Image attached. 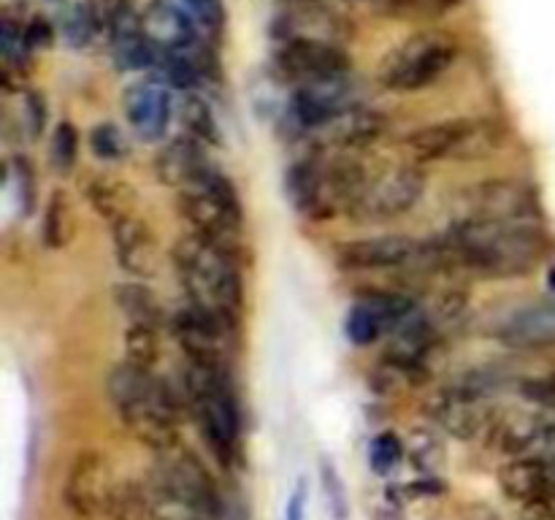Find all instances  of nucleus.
Listing matches in <instances>:
<instances>
[{
    "label": "nucleus",
    "mask_w": 555,
    "mask_h": 520,
    "mask_svg": "<svg viewBox=\"0 0 555 520\" xmlns=\"http://www.w3.org/2000/svg\"><path fill=\"white\" fill-rule=\"evenodd\" d=\"M439 247L448 265L504 280L540 269L555 242L537 220H459Z\"/></svg>",
    "instance_id": "f257e3e1"
},
{
    "label": "nucleus",
    "mask_w": 555,
    "mask_h": 520,
    "mask_svg": "<svg viewBox=\"0 0 555 520\" xmlns=\"http://www.w3.org/2000/svg\"><path fill=\"white\" fill-rule=\"evenodd\" d=\"M173 269L184 287L188 303L198 307L217 323L236 330L238 312L244 303L242 274L236 265V252L206 242L198 233H184L171 252Z\"/></svg>",
    "instance_id": "f03ea898"
},
{
    "label": "nucleus",
    "mask_w": 555,
    "mask_h": 520,
    "mask_svg": "<svg viewBox=\"0 0 555 520\" xmlns=\"http://www.w3.org/2000/svg\"><path fill=\"white\" fill-rule=\"evenodd\" d=\"M108 395H112L122 426L146 444L150 450L166 453L179 444V420H182V399L150 368L119 363L108 374Z\"/></svg>",
    "instance_id": "7ed1b4c3"
},
{
    "label": "nucleus",
    "mask_w": 555,
    "mask_h": 520,
    "mask_svg": "<svg viewBox=\"0 0 555 520\" xmlns=\"http://www.w3.org/2000/svg\"><path fill=\"white\" fill-rule=\"evenodd\" d=\"M184 401L198 417L204 439L220 464L233 466L242 458V410L228 368L190 363L184 368Z\"/></svg>",
    "instance_id": "20e7f679"
},
{
    "label": "nucleus",
    "mask_w": 555,
    "mask_h": 520,
    "mask_svg": "<svg viewBox=\"0 0 555 520\" xmlns=\"http://www.w3.org/2000/svg\"><path fill=\"white\" fill-rule=\"evenodd\" d=\"M366 184L361 162L347 157L331 160H301L287 171V195L301 214L312 220H328L336 211L356 204Z\"/></svg>",
    "instance_id": "39448f33"
},
{
    "label": "nucleus",
    "mask_w": 555,
    "mask_h": 520,
    "mask_svg": "<svg viewBox=\"0 0 555 520\" xmlns=\"http://www.w3.org/2000/svg\"><path fill=\"white\" fill-rule=\"evenodd\" d=\"M179 209H182V217L190 225V231L198 233L206 242H215L236 252L244 209L236 184L225 173L211 168L198 184L182 190Z\"/></svg>",
    "instance_id": "423d86ee"
},
{
    "label": "nucleus",
    "mask_w": 555,
    "mask_h": 520,
    "mask_svg": "<svg viewBox=\"0 0 555 520\" xmlns=\"http://www.w3.org/2000/svg\"><path fill=\"white\" fill-rule=\"evenodd\" d=\"M459 57V41L444 30H423L390 49L377 79L385 90L415 92L434 84Z\"/></svg>",
    "instance_id": "0eeeda50"
},
{
    "label": "nucleus",
    "mask_w": 555,
    "mask_h": 520,
    "mask_svg": "<svg viewBox=\"0 0 555 520\" xmlns=\"http://www.w3.org/2000/svg\"><path fill=\"white\" fill-rule=\"evenodd\" d=\"M504 128L496 119H444L417 128L404 139L412 160H482L502 146Z\"/></svg>",
    "instance_id": "6e6552de"
},
{
    "label": "nucleus",
    "mask_w": 555,
    "mask_h": 520,
    "mask_svg": "<svg viewBox=\"0 0 555 520\" xmlns=\"http://www.w3.org/2000/svg\"><path fill=\"white\" fill-rule=\"evenodd\" d=\"M160 455L163 460L157 464L155 485L168 504H177L204 520L225 518V507H222V496L215 480L193 455L177 453V447Z\"/></svg>",
    "instance_id": "1a4fd4ad"
},
{
    "label": "nucleus",
    "mask_w": 555,
    "mask_h": 520,
    "mask_svg": "<svg viewBox=\"0 0 555 520\" xmlns=\"http://www.w3.org/2000/svg\"><path fill=\"white\" fill-rule=\"evenodd\" d=\"M426 193V173L415 166H396L379 177L366 179L350 214L358 222H388L421 204Z\"/></svg>",
    "instance_id": "9d476101"
},
{
    "label": "nucleus",
    "mask_w": 555,
    "mask_h": 520,
    "mask_svg": "<svg viewBox=\"0 0 555 520\" xmlns=\"http://www.w3.org/2000/svg\"><path fill=\"white\" fill-rule=\"evenodd\" d=\"M455 209L459 220H537L540 200L534 187L518 179H486L461 190Z\"/></svg>",
    "instance_id": "9b49d317"
},
{
    "label": "nucleus",
    "mask_w": 555,
    "mask_h": 520,
    "mask_svg": "<svg viewBox=\"0 0 555 520\" xmlns=\"http://www.w3.org/2000/svg\"><path fill=\"white\" fill-rule=\"evenodd\" d=\"M63 502L81 520H95L117 507L119 493L114 485L112 464L95 450H85L76 455L65 474Z\"/></svg>",
    "instance_id": "f8f14e48"
},
{
    "label": "nucleus",
    "mask_w": 555,
    "mask_h": 520,
    "mask_svg": "<svg viewBox=\"0 0 555 520\" xmlns=\"http://www.w3.org/2000/svg\"><path fill=\"white\" fill-rule=\"evenodd\" d=\"M276 65L287 79L307 84V81L328 79V76L350 74L352 57L339 41L325 38H285L280 41Z\"/></svg>",
    "instance_id": "ddd939ff"
},
{
    "label": "nucleus",
    "mask_w": 555,
    "mask_h": 520,
    "mask_svg": "<svg viewBox=\"0 0 555 520\" xmlns=\"http://www.w3.org/2000/svg\"><path fill=\"white\" fill-rule=\"evenodd\" d=\"M412 312H417L415 301L401 292H369L366 298L352 303L345 317V334L352 344H374L379 336L393 334Z\"/></svg>",
    "instance_id": "4468645a"
},
{
    "label": "nucleus",
    "mask_w": 555,
    "mask_h": 520,
    "mask_svg": "<svg viewBox=\"0 0 555 520\" xmlns=\"http://www.w3.org/2000/svg\"><path fill=\"white\" fill-rule=\"evenodd\" d=\"M426 244L412 236H374L341 244L336 260L347 271H379L421 263Z\"/></svg>",
    "instance_id": "2eb2a0df"
},
{
    "label": "nucleus",
    "mask_w": 555,
    "mask_h": 520,
    "mask_svg": "<svg viewBox=\"0 0 555 520\" xmlns=\"http://www.w3.org/2000/svg\"><path fill=\"white\" fill-rule=\"evenodd\" d=\"M388 130V117L372 106H350L341 114L331 117L328 122L312 130L318 146L334 152H352L374 144Z\"/></svg>",
    "instance_id": "dca6fc26"
},
{
    "label": "nucleus",
    "mask_w": 555,
    "mask_h": 520,
    "mask_svg": "<svg viewBox=\"0 0 555 520\" xmlns=\"http://www.w3.org/2000/svg\"><path fill=\"white\" fill-rule=\"evenodd\" d=\"M356 106V87L350 76H328V79L307 81L293 95V114L301 128L314 130L318 125L328 122L331 117L341 114L345 108Z\"/></svg>",
    "instance_id": "f3484780"
},
{
    "label": "nucleus",
    "mask_w": 555,
    "mask_h": 520,
    "mask_svg": "<svg viewBox=\"0 0 555 520\" xmlns=\"http://www.w3.org/2000/svg\"><path fill=\"white\" fill-rule=\"evenodd\" d=\"M431 417L455 439H475L477 433L491 428V410L486 399L469 393L461 385L434 395Z\"/></svg>",
    "instance_id": "a211bd4d"
},
{
    "label": "nucleus",
    "mask_w": 555,
    "mask_h": 520,
    "mask_svg": "<svg viewBox=\"0 0 555 520\" xmlns=\"http://www.w3.org/2000/svg\"><path fill=\"white\" fill-rule=\"evenodd\" d=\"M125 117L141 141H157L166 135L171 119V95L160 81H141L125 90Z\"/></svg>",
    "instance_id": "6ab92c4d"
},
{
    "label": "nucleus",
    "mask_w": 555,
    "mask_h": 520,
    "mask_svg": "<svg viewBox=\"0 0 555 520\" xmlns=\"http://www.w3.org/2000/svg\"><path fill=\"white\" fill-rule=\"evenodd\" d=\"M204 141L193 139V135H179V139L168 141L155 157V173L163 184L168 187L188 190L198 184L206 173L211 171L209 155L204 152Z\"/></svg>",
    "instance_id": "aec40b11"
},
{
    "label": "nucleus",
    "mask_w": 555,
    "mask_h": 520,
    "mask_svg": "<svg viewBox=\"0 0 555 520\" xmlns=\"http://www.w3.org/2000/svg\"><path fill=\"white\" fill-rule=\"evenodd\" d=\"M201 30L193 14L179 0H155L144 14V32L160 49H188L201 43Z\"/></svg>",
    "instance_id": "412c9836"
},
{
    "label": "nucleus",
    "mask_w": 555,
    "mask_h": 520,
    "mask_svg": "<svg viewBox=\"0 0 555 520\" xmlns=\"http://www.w3.org/2000/svg\"><path fill=\"white\" fill-rule=\"evenodd\" d=\"M499 341L513 350H542L555 344V301H537L518 309L499 328Z\"/></svg>",
    "instance_id": "4be33fe9"
},
{
    "label": "nucleus",
    "mask_w": 555,
    "mask_h": 520,
    "mask_svg": "<svg viewBox=\"0 0 555 520\" xmlns=\"http://www.w3.org/2000/svg\"><path fill=\"white\" fill-rule=\"evenodd\" d=\"M114 249H117V260L128 274L133 276H152L157 269V242L155 233L150 231L144 220L135 214L122 217V220L112 222Z\"/></svg>",
    "instance_id": "5701e85b"
},
{
    "label": "nucleus",
    "mask_w": 555,
    "mask_h": 520,
    "mask_svg": "<svg viewBox=\"0 0 555 520\" xmlns=\"http://www.w3.org/2000/svg\"><path fill=\"white\" fill-rule=\"evenodd\" d=\"M499 482H502L504 493L520 504L545 509L547 502H551V482H547L545 460L534 458V455H515L509 464L502 466Z\"/></svg>",
    "instance_id": "b1692460"
},
{
    "label": "nucleus",
    "mask_w": 555,
    "mask_h": 520,
    "mask_svg": "<svg viewBox=\"0 0 555 520\" xmlns=\"http://www.w3.org/2000/svg\"><path fill=\"white\" fill-rule=\"evenodd\" d=\"M87 198L90 204L95 206L98 214L108 222H117L122 217L133 214L135 209V190L130 184L119 182V179H108V177H95L90 184L85 187Z\"/></svg>",
    "instance_id": "393cba45"
},
{
    "label": "nucleus",
    "mask_w": 555,
    "mask_h": 520,
    "mask_svg": "<svg viewBox=\"0 0 555 520\" xmlns=\"http://www.w3.org/2000/svg\"><path fill=\"white\" fill-rule=\"evenodd\" d=\"M114 298H117L119 312L125 314L128 323H146V325H160L163 320V309L160 301H157L155 292L144 285H119L114 290Z\"/></svg>",
    "instance_id": "a878e982"
},
{
    "label": "nucleus",
    "mask_w": 555,
    "mask_h": 520,
    "mask_svg": "<svg viewBox=\"0 0 555 520\" xmlns=\"http://www.w3.org/2000/svg\"><path fill=\"white\" fill-rule=\"evenodd\" d=\"M70 233H74V209H70V200L65 198L63 190H54L47 200V209H43L41 238L47 247L60 249L68 244Z\"/></svg>",
    "instance_id": "bb28decb"
},
{
    "label": "nucleus",
    "mask_w": 555,
    "mask_h": 520,
    "mask_svg": "<svg viewBox=\"0 0 555 520\" xmlns=\"http://www.w3.org/2000/svg\"><path fill=\"white\" fill-rule=\"evenodd\" d=\"M179 122H182L184 133L193 135V139L204 141V144H220V125L211 114V106L198 92L179 103Z\"/></svg>",
    "instance_id": "cd10ccee"
},
{
    "label": "nucleus",
    "mask_w": 555,
    "mask_h": 520,
    "mask_svg": "<svg viewBox=\"0 0 555 520\" xmlns=\"http://www.w3.org/2000/svg\"><path fill=\"white\" fill-rule=\"evenodd\" d=\"M160 358V334L157 325L146 323H128L125 330V361L133 366L152 368Z\"/></svg>",
    "instance_id": "c85d7f7f"
},
{
    "label": "nucleus",
    "mask_w": 555,
    "mask_h": 520,
    "mask_svg": "<svg viewBox=\"0 0 555 520\" xmlns=\"http://www.w3.org/2000/svg\"><path fill=\"white\" fill-rule=\"evenodd\" d=\"M383 14L396 20H437L444 11L453 9L459 0H374Z\"/></svg>",
    "instance_id": "c756f323"
},
{
    "label": "nucleus",
    "mask_w": 555,
    "mask_h": 520,
    "mask_svg": "<svg viewBox=\"0 0 555 520\" xmlns=\"http://www.w3.org/2000/svg\"><path fill=\"white\" fill-rule=\"evenodd\" d=\"M401 458H404V444L393 431L374 437L372 447H369V464L377 474H390L401 464Z\"/></svg>",
    "instance_id": "7c9ffc66"
},
{
    "label": "nucleus",
    "mask_w": 555,
    "mask_h": 520,
    "mask_svg": "<svg viewBox=\"0 0 555 520\" xmlns=\"http://www.w3.org/2000/svg\"><path fill=\"white\" fill-rule=\"evenodd\" d=\"M79 155V130L74 122H60L52 135V160L60 171H70Z\"/></svg>",
    "instance_id": "2f4dec72"
},
{
    "label": "nucleus",
    "mask_w": 555,
    "mask_h": 520,
    "mask_svg": "<svg viewBox=\"0 0 555 520\" xmlns=\"http://www.w3.org/2000/svg\"><path fill=\"white\" fill-rule=\"evenodd\" d=\"M320 480H323L325 498H328V507L334 512L336 520H347V491L341 485V477L336 471L334 460L320 458Z\"/></svg>",
    "instance_id": "473e14b6"
},
{
    "label": "nucleus",
    "mask_w": 555,
    "mask_h": 520,
    "mask_svg": "<svg viewBox=\"0 0 555 520\" xmlns=\"http://www.w3.org/2000/svg\"><path fill=\"white\" fill-rule=\"evenodd\" d=\"M90 146H92V152H95V157H101V160H106V162L119 160V157L125 155V139H122V133L117 130V125H112V122H101L92 128Z\"/></svg>",
    "instance_id": "72a5a7b5"
},
{
    "label": "nucleus",
    "mask_w": 555,
    "mask_h": 520,
    "mask_svg": "<svg viewBox=\"0 0 555 520\" xmlns=\"http://www.w3.org/2000/svg\"><path fill=\"white\" fill-rule=\"evenodd\" d=\"M442 444L434 439V433L428 431H417L415 437H412V458H415V464L421 466L423 471H428V474H437L439 466H442Z\"/></svg>",
    "instance_id": "f704fd0d"
},
{
    "label": "nucleus",
    "mask_w": 555,
    "mask_h": 520,
    "mask_svg": "<svg viewBox=\"0 0 555 520\" xmlns=\"http://www.w3.org/2000/svg\"><path fill=\"white\" fill-rule=\"evenodd\" d=\"M0 52H3L5 65H9V68L25 63L27 52H30V47H27L25 41V30L16 27L11 20H5L3 27H0Z\"/></svg>",
    "instance_id": "c9c22d12"
},
{
    "label": "nucleus",
    "mask_w": 555,
    "mask_h": 520,
    "mask_svg": "<svg viewBox=\"0 0 555 520\" xmlns=\"http://www.w3.org/2000/svg\"><path fill=\"white\" fill-rule=\"evenodd\" d=\"M95 27L98 25L90 14V5H76L68 14V20H65V36H68L74 47H85L92 32H95Z\"/></svg>",
    "instance_id": "e433bc0d"
},
{
    "label": "nucleus",
    "mask_w": 555,
    "mask_h": 520,
    "mask_svg": "<svg viewBox=\"0 0 555 520\" xmlns=\"http://www.w3.org/2000/svg\"><path fill=\"white\" fill-rule=\"evenodd\" d=\"M179 3H182L206 30H217V27L222 25V20H225V11H222L220 0H179Z\"/></svg>",
    "instance_id": "4c0bfd02"
},
{
    "label": "nucleus",
    "mask_w": 555,
    "mask_h": 520,
    "mask_svg": "<svg viewBox=\"0 0 555 520\" xmlns=\"http://www.w3.org/2000/svg\"><path fill=\"white\" fill-rule=\"evenodd\" d=\"M11 171H14L16 193L25 198V209L30 211L33 204H36V177H33V168L25 157H14L11 160Z\"/></svg>",
    "instance_id": "58836bf2"
},
{
    "label": "nucleus",
    "mask_w": 555,
    "mask_h": 520,
    "mask_svg": "<svg viewBox=\"0 0 555 520\" xmlns=\"http://www.w3.org/2000/svg\"><path fill=\"white\" fill-rule=\"evenodd\" d=\"M524 395L534 401V404L545 406V410H555V372L547 374V377L526 379Z\"/></svg>",
    "instance_id": "ea45409f"
},
{
    "label": "nucleus",
    "mask_w": 555,
    "mask_h": 520,
    "mask_svg": "<svg viewBox=\"0 0 555 520\" xmlns=\"http://www.w3.org/2000/svg\"><path fill=\"white\" fill-rule=\"evenodd\" d=\"M25 41H27V47H30V52L33 49L52 47V41H54L52 22H49L47 16H33L25 27Z\"/></svg>",
    "instance_id": "a19ab883"
},
{
    "label": "nucleus",
    "mask_w": 555,
    "mask_h": 520,
    "mask_svg": "<svg viewBox=\"0 0 555 520\" xmlns=\"http://www.w3.org/2000/svg\"><path fill=\"white\" fill-rule=\"evenodd\" d=\"M27 119H30L33 135H41L47 125V101L38 92H27Z\"/></svg>",
    "instance_id": "79ce46f5"
},
{
    "label": "nucleus",
    "mask_w": 555,
    "mask_h": 520,
    "mask_svg": "<svg viewBox=\"0 0 555 520\" xmlns=\"http://www.w3.org/2000/svg\"><path fill=\"white\" fill-rule=\"evenodd\" d=\"M285 520H307V482L304 480H298L296 487H293Z\"/></svg>",
    "instance_id": "37998d69"
},
{
    "label": "nucleus",
    "mask_w": 555,
    "mask_h": 520,
    "mask_svg": "<svg viewBox=\"0 0 555 520\" xmlns=\"http://www.w3.org/2000/svg\"><path fill=\"white\" fill-rule=\"evenodd\" d=\"M551 412H553V415H555V410H551Z\"/></svg>",
    "instance_id": "c03bdc74"
}]
</instances>
